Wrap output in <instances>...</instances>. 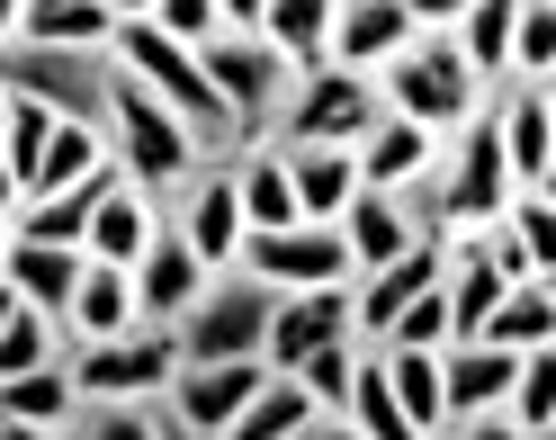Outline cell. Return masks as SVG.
I'll return each mask as SVG.
<instances>
[{"mask_svg": "<svg viewBox=\"0 0 556 440\" xmlns=\"http://www.w3.org/2000/svg\"><path fill=\"white\" fill-rule=\"evenodd\" d=\"M233 189H242V225H252V234L305 225L296 180H288V153H278V144H242V153H233Z\"/></svg>", "mask_w": 556, "mask_h": 440, "instance_id": "7402d4cb", "label": "cell"}, {"mask_svg": "<svg viewBox=\"0 0 556 440\" xmlns=\"http://www.w3.org/2000/svg\"><path fill=\"white\" fill-rule=\"evenodd\" d=\"M198 63H206V81L225 90V109H233V126H242V144H269L278 99L296 90V63L278 54L261 27H216V37L198 46Z\"/></svg>", "mask_w": 556, "mask_h": 440, "instance_id": "3957f363", "label": "cell"}, {"mask_svg": "<svg viewBox=\"0 0 556 440\" xmlns=\"http://www.w3.org/2000/svg\"><path fill=\"white\" fill-rule=\"evenodd\" d=\"M448 440H530L511 414H476V423H448Z\"/></svg>", "mask_w": 556, "mask_h": 440, "instance_id": "60d3db41", "label": "cell"}, {"mask_svg": "<svg viewBox=\"0 0 556 440\" xmlns=\"http://www.w3.org/2000/svg\"><path fill=\"white\" fill-rule=\"evenodd\" d=\"M359 351H368L359 332H341V342H324V351H305V360L288 368V378H296L305 395H315L324 414H341V404H351V378H359Z\"/></svg>", "mask_w": 556, "mask_h": 440, "instance_id": "d6a6232c", "label": "cell"}, {"mask_svg": "<svg viewBox=\"0 0 556 440\" xmlns=\"http://www.w3.org/2000/svg\"><path fill=\"white\" fill-rule=\"evenodd\" d=\"M511 37H520V0H467L458 18V54L476 63V81H511Z\"/></svg>", "mask_w": 556, "mask_h": 440, "instance_id": "f1b7e54d", "label": "cell"}, {"mask_svg": "<svg viewBox=\"0 0 556 440\" xmlns=\"http://www.w3.org/2000/svg\"><path fill=\"white\" fill-rule=\"evenodd\" d=\"M503 414L530 431V440H556V342L520 351V378H511V404H503Z\"/></svg>", "mask_w": 556, "mask_h": 440, "instance_id": "1f68e13d", "label": "cell"}, {"mask_svg": "<svg viewBox=\"0 0 556 440\" xmlns=\"http://www.w3.org/2000/svg\"><path fill=\"white\" fill-rule=\"evenodd\" d=\"M153 27H162V37H180V46L198 54V46L216 37L225 18H216V0H162V10H153Z\"/></svg>", "mask_w": 556, "mask_h": 440, "instance_id": "f35d334b", "label": "cell"}, {"mask_svg": "<svg viewBox=\"0 0 556 440\" xmlns=\"http://www.w3.org/2000/svg\"><path fill=\"white\" fill-rule=\"evenodd\" d=\"M162 216H170L162 198H144L135 180H117V189H109V208L90 216V243H81V252H90V261H117V269H135V261L153 252V234H162Z\"/></svg>", "mask_w": 556, "mask_h": 440, "instance_id": "603a6c76", "label": "cell"}, {"mask_svg": "<svg viewBox=\"0 0 556 440\" xmlns=\"http://www.w3.org/2000/svg\"><path fill=\"white\" fill-rule=\"evenodd\" d=\"M530 189H539V198H547V208H556V172H547V180H530Z\"/></svg>", "mask_w": 556, "mask_h": 440, "instance_id": "f907efd6", "label": "cell"}, {"mask_svg": "<svg viewBox=\"0 0 556 440\" xmlns=\"http://www.w3.org/2000/svg\"><path fill=\"white\" fill-rule=\"evenodd\" d=\"M117 10L109 0H27L18 10V46H54V54H109L117 46Z\"/></svg>", "mask_w": 556, "mask_h": 440, "instance_id": "ffe728a7", "label": "cell"}, {"mask_svg": "<svg viewBox=\"0 0 556 440\" xmlns=\"http://www.w3.org/2000/svg\"><path fill=\"white\" fill-rule=\"evenodd\" d=\"M377 90H387V109H395V117L431 126L440 144L484 109V81H476V63L458 54V37H413V46L387 63V73H377Z\"/></svg>", "mask_w": 556, "mask_h": 440, "instance_id": "7a4b0ae2", "label": "cell"}, {"mask_svg": "<svg viewBox=\"0 0 556 440\" xmlns=\"http://www.w3.org/2000/svg\"><path fill=\"white\" fill-rule=\"evenodd\" d=\"M63 351H73V342H63V324H54V315H37V306H18V315H10V332H0V378L54 368Z\"/></svg>", "mask_w": 556, "mask_h": 440, "instance_id": "836d02e7", "label": "cell"}, {"mask_svg": "<svg viewBox=\"0 0 556 440\" xmlns=\"http://www.w3.org/2000/svg\"><path fill=\"white\" fill-rule=\"evenodd\" d=\"M305 440H368V431H359L351 414H324V423H315V431H305Z\"/></svg>", "mask_w": 556, "mask_h": 440, "instance_id": "7bdbcfd3", "label": "cell"}, {"mask_svg": "<svg viewBox=\"0 0 556 440\" xmlns=\"http://www.w3.org/2000/svg\"><path fill=\"white\" fill-rule=\"evenodd\" d=\"M503 225L520 234V252H530L539 279H556V208H547V198H539V189H520L511 208H503Z\"/></svg>", "mask_w": 556, "mask_h": 440, "instance_id": "74e56055", "label": "cell"}, {"mask_svg": "<svg viewBox=\"0 0 556 440\" xmlns=\"http://www.w3.org/2000/svg\"><path fill=\"white\" fill-rule=\"evenodd\" d=\"M206 279H216V269H206L198 252H189V234L162 216V234H153V252L135 261V315L144 324H180L198 297H206Z\"/></svg>", "mask_w": 556, "mask_h": 440, "instance_id": "30bf717a", "label": "cell"}, {"mask_svg": "<svg viewBox=\"0 0 556 440\" xmlns=\"http://www.w3.org/2000/svg\"><path fill=\"white\" fill-rule=\"evenodd\" d=\"M18 208H27V180L10 172V162H0V216H18Z\"/></svg>", "mask_w": 556, "mask_h": 440, "instance_id": "ee69618b", "label": "cell"}, {"mask_svg": "<svg viewBox=\"0 0 556 440\" xmlns=\"http://www.w3.org/2000/svg\"><path fill=\"white\" fill-rule=\"evenodd\" d=\"M180 423L162 404H126V395H81V414L63 423V440H170Z\"/></svg>", "mask_w": 556, "mask_h": 440, "instance_id": "4dcf8cb0", "label": "cell"}, {"mask_svg": "<svg viewBox=\"0 0 556 440\" xmlns=\"http://www.w3.org/2000/svg\"><path fill=\"white\" fill-rule=\"evenodd\" d=\"M404 10H413V27H422V37H458L467 0H404Z\"/></svg>", "mask_w": 556, "mask_h": 440, "instance_id": "ab89813d", "label": "cell"}, {"mask_svg": "<svg viewBox=\"0 0 556 440\" xmlns=\"http://www.w3.org/2000/svg\"><path fill=\"white\" fill-rule=\"evenodd\" d=\"M216 18H225V27H261L269 0H216Z\"/></svg>", "mask_w": 556, "mask_h": 440, "instance_id": "b9f144b4", "label": "cell"}, {"mask_svg": "<svg viewBox=\"0 0 556 440\" xmlns=\"http://www.w3.org/2000/svg\"><path fill=\"white\" fill-rule=\"evenodd\" d=\"M387 117V90H377L368 73H341V63H324V73H296V90L278 99V126H269V144H351L359 153V135Z\"/></svg>", "mask_w": 556, "mask_h": 440, "instance_id": "277c9868", "label": "cell"}, {"mask_svg": "<svg viewBox=\"0 0 556 440\" xmlns=\"http://www.w3.org/2000/svg\"><path fill=\"white\" fill-rule=\"evenodd\" d=\"M73 414H81L73 360H54V368H27V378H0V423H37V431H63Z\"/></svg>", "mask_w": 556, "mask_h": 440, "instance_id": "484cf974", "label": "cell"}, {"mask_svg": "<svg viewBox=\"0 0 556 440\" xmlns=\"http://www.w3.org/2000/svg\"><path fill=\"white\" fill-rule=\"evenodd\" d=\"M440 172V135L431 126H413V117H377L368 135H359V189H395V198H413Z\"/></svg>", "mask_w": 556, "mask_h": 440, "instance_id": "4fadbf2b", "label": "cell"}, {"mask_svg": "<svg viewBox=\"0 0 556 440\" xmlns=\"http://www.w3.org/2000/svg\"><path fill=\"white\" fill-rule=\"evenodd\" d=\"M10 243H18V216H0V261H10Z\"/></svg>", "mask_w": 556, "mask_h": 440, "instance_id": "681fc988", "label": "cell"}, {"mask_svg": "<svg viewBox=\"0 0 556 440\" xmlns=\"http://www.w3.org/2000/svg\"><path fill=\"white\" fill-rule=\"evenodd\" d=\"M0 440H63V431H37V423H0Z\"/></svg>", "mask_w": 556, "mask_h": 440, "instance_id": "bcb514c9", "label": "cell"}, {"mask_svg": "<svg viewBox=\"0 0 556 440\" xmlns=\"http://www.w3.org/2000/svg\"><path fill=\"white\" fill-rule=\"evenodd\" d=\"M81 269H90V252H73V243H10L0 279H10L37 315H54V324H63V306H73V288H81Z\"/></svg>", "mask_w": 556, "mask_h": 440, "instance_id": "cb8c5ba5", "label": "cell"}, {"mask_svg": "<svg viewBox=\"0 0 556 440\" xmlns=\"http://www.w3.org/2000/svg\"><path fill=\"white\" fill-rule=\"evenodd\" d=\"M269 315H278V297L252 279V269H216L206 297L170 332H180V360L189 368H206V360H261L269 351Z\"/></svg>", "mask_w": 556, "mask_h": 440, "instance_id": "5b68a950", "label": "cell"}, {"mask_svg": "<svg viewBox=\"0 0 556 440\" xmlns=\"http://www.w3.org/2000/svg\"><path fill=\"white\" fill-rule=\"evenodd\" d=\"M440 269H448V234H422V243L395 252L387 269H368V279H359V315H351V332H359V342H387V324H395L422 288H440Z\"/></svg>", "mask_w": 556, "mask_h": 440, "instance_id": "8fae6325", "label": "cell"}, {"mask_svg": "<svg viewBox=\"0 0 556 440\" xmlns=\"http://www.w3.org/2000/svg\"><path fill=\"white\" fill-rule=\"evenodd\" d=\"M135 324H144V315H135V269L90 261L81 288H73V306H63V342L90 351V342H117V332H135Z\"/></svg>", "mask_w": 556, "mask_h": 440, "instance_id": "e0dca14e", "label": "cell"}, {"mask_svg": "<svg viewBox=\"0 0 556 440\" xmlns=\"http://www.w3.org/2000/svg\"><path fill=\"white\" fill-rule=\"evenodd\" d=\"M511 378H520V351H494V342H448L440 351V387H448V423H476V414H503L511 404ZM448 440V431H440Z\"/></svg>", "mask_w": 556, "mask_h": 440, "instance_id": "9a60e30c", "label": "cell"}, {"mask_svg": "<svg viewBox=\"0 0 556 440\" xmlns=\"http://www.w3.org/2000/svg\"><path fill=\"white\" fill-rule=\"evenodd\" d=\"M109 144H117V162H126V180L144 189V198H162V208L206 172V162H216V153H206L144 81L117 73V63H109Z\"/></svg>", "mask_w": 556, "mask_h": 440, "instance_id": "6da1fadb", "label": "cell"}, {"mask_svg": "<svg viewBox=\"0 0 556 440\" xmlns=\"http://www.w3.org/2000/svg\"><path fill=\"white\" fill-rule=\"evenodd\" d=\"M315 423H324V404L305 395L296 378H278V368H269V387H261L252 404H242V423H233L225 440H305Z\"/></svg>", "mask_w": 556, "mask_h": 440, "instance_id": "f546056e", "label": "cell"}, {"mask_svg": "<svg viewBox=\"0 0 556 440\" xmlns=\"http://www.w3.org/2000/svg\"><path fill=\"white\" fill-rule=\"evenodd\" d=\"M377 368H387L395 404L413 414V431H422V440H440V431H448V387H440V351H377Z\"/></svg>", "mask_w": 556, "mask_h": 440, "instance_id": "4316f807", "label": "cell"}, {"mask_svg": "<svg viewBox=\"0 0 556 440\" xmlns=\"http://www.w3.org/2000/svg\"><path fill=\"white\" fill-rule=\"evenodd\" d=\"M547 117H556V81H547Z\"/></svg>", "mask_w": 556, "mask_h": 440, "instance_id": "f5cc1de1", "label": "cell"}, {"mask_svg": "<svg viewBox=\"0 0 556 440\" xmlns=\"http://www.w3.org/2000/svg\"><path fill=\"white\" fill-rule=\"evenodd\" d=\"M494 126H503V153H511V180H520V189L556 172V117H547V81H503V90H494Z\"/></svg>", "mask_w": 556, "mask_h": 440, "instance_id": "2e32d148", "label": "cell"}, {"mask_svg": "<svg viewBox=\"0 0 556 440\" xmlns=\"http://www.w3.org/2000/svg\"><path fill=\"white\" fill-rule=\"evenodd\" d=\"M18 306H27V297H18L10 279H0V332H10V315H18Z\"/></svg>", "mask_w": 556, "mask_h": 440, "instance_id": "7dc6e473", "label": "cell"}, {"mask_svg": "<svg viewBox=\"0 0 556 440\" xmlns=\"http://www.w3.org/2000/svg\"><path fill=\"white\" fill-rule=\"evenodd\" d=\"M261 387H269V360H206V368H180V378H170L162 414L180 423L189 440H225Z\"/></svg>", "mask_w": 556, "mask_h": 440, "instance_id": "ba28073f", "label": "cell"}, {"mask_svg": "<svg viewBox=\"0 0 556 440\" xmlns=\"http://www.w3.org/2000/svg\"><path fill=\"white\" fill-rule=\"evenodd\" d=\"M109 10H117V18H153L162 0H109Z\"/></svg>", "mask_w": 556, "mask_h": 440, "instance_id": "c3c4849f", "label": "cell"}, {"mask_svg": "<svg viewBox=\"0 0 556 440\" xmlns=\"http://www.w3.org/2000/svg\"><path fill=\"white\" fill-rule=\"evenodd\" d=\"M422 37V27H413V10L404 0H341V18H332V63L341 73H387V63Z\"/></svg>", "mask_w": 556, "mask_h": 440, "instance_id": "5bb4252c", "label": "cell"}, {"mask_svg": "<svg viewBox=\"0 0 556 440\" xmlns=\"http://www.w3.org/2000/svg\"><path fill=\"white\" fill-rule=\"evenodd\" d=\"M54 109L46 99H27V90H10V135H0V162H10L18 180H37V162H46V144H54Z\"/></svg>", "mask_w": 556, "mask_h": 440, "instance_id": "e575fe53", "label": "cell"}, {"mask_svg": "<svg viewBox=\"0 0 556 440\" xmlns=\"http://www.w3.org/2000/svg\"><path fill=\"white\" fill-rule=\"evenodd\" d=\"M278 153H288V144H278ZM288 180H296L305 225H341V208L359 198V153L351 144H296L288 153Z\"/></svg>", "mask_w": 556, "mask_h": 440, "instance_id": "44dd1931", "label": "cell"}, {"mask_svg": "<svg viewBox=\"0 0 556 440\" xmlns=\"http://www.w3.org/2000/svg\"><path fill=\"white\" fill-rule=\"evenodd\" d=\"M170 225L189 234V252L206 261V269H233L242 261V243H252V225H242V189H233V153L225 162H206V172L170 198Z\"/></svg>", "mask_w": 556, "mask_h": 440, "instance_id": "9c48e42d", "label": "cell"}, {"mask_svg": "<svg viewBox=\"0 0 556 440\" xmlns=\"http://www.w3.org/2000/svg\"><path fill=\"white\" fill-rule=\"evenodd\" d=\"M332 18H341V0H269L261 37L288 54L296 73H324V63H332Z\"/></svg>", "mask_w": 556, "mask_h": 440, "instance_id": "d4e9b609", "label": "cell"}, {"mask_svg": "<svg viewBox=\"0 0 556 440\" xmlns=\"http://www.w3.org/2000/svg\"><path fill=\"white\" fill-rule=\"evenodd\" d=\"M368 351H448V297L422 288V297L387 324V342H368Z\"/></svg>", "mask_w": 556, "mask_h": 440, "instance_id": "8d00e7d4", "label": "cell"}, {"mask_svg": "<svg viewBox=\"0 0 556 440\" xmlns=\"http://www.w3.org/2000/svg\"><path fill=\"white\" fill-rule=\"evenodd\" d=\"M511 81H556V0H520V37H511Z\"/></svg>", "mask_w": 556, "mask_h": 440, "instance_id": "d590c367", "label": "cell"}, {"mask_svg": "<svg viewBox=\"0 0 556 440\" xmlns=\"http://www.w3.org/2000/svg\"><path fill=\"white\" fill-rule=\"evenodd\" d=\"M0 135H10V90H0Z\"/></svg>", "mask_w": 556, "mask_h": 440, "instance_id": "816d5d0a", "label": "cell"}, {"mask_svg": "<svg viewBox=\"0 0 556 440\" xmlns=\"http://www.w3.org/2000/svg\"><path fill=\"white\" fill-rule=\"evenodd\" d=\"M351 315H359V279L351 288H305V297H278V315H269V368L288 378V368L305 360V351H324V342H341L351 332Z\"/></svg>", "mask_w": 556, "mask_h": 440, "instance_id": "7c38bea8", "label": "cell"}, {"mask_svg": "<svg viewBox=\"0 0 556 440\" xmlns=\"http://www.w3.org/2000/svg\"><path fill=\"white\" fill-rule=\"evenodd\" d=\"M233 269H252L269 297H305V288H351V243L341 225H288V234H252Z\"/></svg>", "mask_w": 556, "mask_h": 440, "instance_id": "52a82bcc", "label": "cell"}, {"mask_svg": "<svg viewBox=\"0 0 556 440\" xmlns=\"http://www.w3.org/2000/svg\"><path fill=\"white\" fill-rule=\"evenodd\" d=\"M170 440H189V431H170Z\"/></svg>", "mask_w": 556, "mask_h": 440, "instance_id": "db71d44e", "label": "cell"}, {"mask_svg": "<svg viewBox=\"0 0 556 440\" xmlns=\"http://www.w3.org/2000/svg\"><path fill=\"white\" fill-rule=\"evenodd\" d=\"M73 360V387L81 395H126V404H162L170 378H180V332L170 324H135L117 342H90V351H63Z\"/></svg>", "mask_w": 556, "mask_h": 440, "instance_id": "8992f818", "label": "cell"}, {"mask_svg": "<svg viewBox=\"0 0 556 440\" xmlns=\"http://www.w3.org/2000/svg\"><path fill=\"white\" fill-rule=\"evenodd\" d=\"M341 243H351V269L368 279V269H387L395 252L422 243V216H413L395 189H359L351 208H341Z\"/></svg>", "mask_w": 556, "mask_h": 440, "instance_id": "ac0fdd59", "label": "cell"}, {"mask_svg": "<svg viewBox=\"0 0 556 440\" xmlns=\"http://www.w3.org/2000/svg\"><path fill=\"white\" fill-rule=\"evenodd\" d=\"M18 10L27 0H0V46H18Z\"/></svg>", "mask_w": 556, "mask_h": 440, "instance_id": "f6af8a7d", "label": "cell"}, {"mask_svg": "<svg viewBox=\"0 0 556 440\" xmlns=\"http://www.w3.org/2000/svg\"><path fill=\"white\" fill-rule=\"evenodd\" d=\"M126 180V162H99L90 180H73V189H54V198H27L18 208V243H90V216L109 208V189Z\"/></svg>", "mask_w": 556, "mask_h": 440, "instance_id": "d6986e66", "label": "cell"}, {"mask_svg": "<svg viewBox=\"0 0 556 440\" xmlns=\"http://www.w3.org/2000/svg\"><path fill=\"white\" fill-rule=\"evenodd\" d=\"M476 342H494V351H539V342H556V279H520L503 306L484 315Z\"/></svg>", "mask_w": 556, "mask_h": 440, "instance_id": "83f0119b", "label": "cell"}]
</instances>
